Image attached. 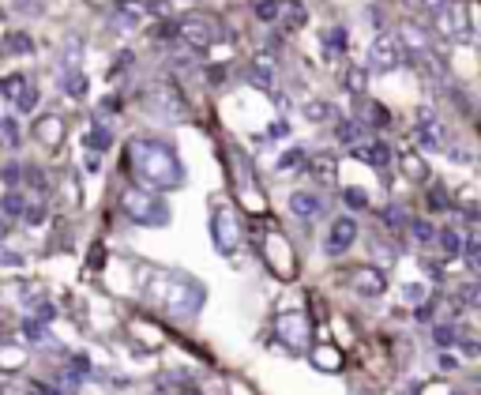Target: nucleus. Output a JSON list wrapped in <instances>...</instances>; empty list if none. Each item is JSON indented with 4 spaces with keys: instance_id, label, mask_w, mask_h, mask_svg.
Listing matches in <instances>:
<instances>
[{
    "instance_id": "obj_1",
    "label": "nucleus",
    "mask_w": 481,
    "mask_h": 395,
    "mask_svg": "<svg viewBox=\"0 0 481 395\" xmlns=\"http://www.w3.org/2000/svg\"><path fill=\"white\" fill-rule=\"evenodd\" d=\"M128 174L143 181V189H154V192H169L184 181L177 151L162 139H147V136H136L128 143Z\"/></svg>"
},
{
    "instance_id": "obj_2",
    "label": "nucleus",
    "mask_w": 481,
    "mask_h": 395,
    "mask_svg": "<svg viewBox=\"0 0 481 395\" xmlns=\"http://www.w3.org/2000/svg\"><path fill=\"white\" fill-rule=\"evenodd\" d=\"M151 286H147V294L151 301H158L166 312L173 316H196L204 309V297L207 290L199 286L192 275H181V271H151Z\"/></svg>"
},
{
    "instance_id": "obj_3",
    "label": "nucleus",
    "mask_w": 481,
    "mask_h": 395,
    "mask_svg": "<svg viewBox=\"0 0 481 395\" xmlns=\"http://www.w3.org/2000/svg\"><path fill=\"white\" fill-rule=\"evenodd\" d=\"M120 215L136 226H166L169 222V204L154 189H125L120 192Z\"/></svg>"
},
{
    "instance_id": "obj_4",
    "label": "nucleus",
    "mask_w": 481,
    "mask_h": 395,
    "mask_svg": "<svg viewBox=\"0 0 481 395\" xmlns=\"http://www.w3.org/2000/svg\"><path fill=\"white\" fill-rule=\"evenodd\" d=\"M211 241H215V248L222 256H233L237 245H240V215L233 204L218 200L215 207H211Z\"/></svg>"
},
{
    "instance_id": "obj_5",
    "label": "nucleus",
    "mask_w": 481,
    "mask_h": 395,
    "mask_svg": "<svg viewBox=\"0 0 481 395\" xmlns=\"http://www.w3.org/2000/svg\"><path fill=\"white\" fill-rule=\"evenodd\" d=\"M433 26H436L444 38H451V42H474L470 11H466V4H455V0H448L444 8L433 11Z\"/></svg>"
},
{
    "instance_id": "obj_6",
    "label": "nucleus",
    "mask_w": 481,
    "mask_h": 395,
    "mask_svg": "<svg viewBox=\"0 0 481 395\" xmlns=\"http://www.w3.org/2000/svg\"><path fill=\"white\" fill-rule=\"evenodd\" d=\"M173 34L189 49H211L218 42V23L207 16H184L181 23H173Z\"/></svg>"
},
{
    "instance_id": "obj_7",
    "label": "nucleus",
    "mask_w": 481,
    "mask_h": 395,
    "mask_svg": "<svg viewBox=\"0 0 481 395\" xmlns=\"http://www.w3.org/2000/svg\"><path fill=\"white\" fill-rule=\"evenodd\" d=\"M406 60L403 53V42H398V34H376V42L369 46V68L372 72H395L398 64Z\"/></svg>"
},
{
    "instance_id": "obj_8",
    "label": "nucleus",
    "mask_w": 481,
    "mask_h": 395,
    "mask_svg": "<svg viewBox=\"0 0 481 395\" xmlns=\"http://www.w3.org/2000/svg\"><path fill=\"white\" fill-rule=\"evenodd\" d=\"M271 332L290 350H305V347H309V320H305L301 312H278L275 324H271Z\"/></svg>"
},
{
    "instance_id": "obj_9",
    "label": "nucleus",
    "mask_w": 481,
    "mask_h": 395,
    "mask_svg": "<svg viewBox=\"0 0 481 395\" xmlns=\"http://www.w3.org/2000/svg\"><path fill=\"white\" fill-rule=\"evenodd\" d=\"M0 95H4L11 105H16L19 113H31L34 105H38V87H34L23 72L8 75V79H0Z\"/></svg>"
},
{
    "instance_id": "obj_10",
    "label": "nucleus",
    "mask_w": 481,
    "mask_h": 395,
    "mask_svg": "<svg viewBox=\"0 0 481 395\" xmlns=\"http://www.w3.org/2000/svg\"><path fill=\"white\" fill-rule=\"evenodd\" d=\"M267 263L275 268L278 279H293V248L278 230H271V237H267Z\"/></svg>"
},
{
    "instance_id": "obj_11",
    "label": "nucleus",
    "mask_w": 481,
    "mask_h": 395,
    "mask_svg": "<svg viewBox=\"0 0 481 395\" xmlns=\"http://www.w3.org/2000/svg\"><path fill=\"white\" fill-rule=\"evenodd\" d=\"M147 110H154L158 117H173V121H177V117L184 113V98L177 95V90L173 87H151L147 90Z\"/></svg>"
},
{
    "instance_id": "obj_12",
    "label": "nucleus",
    "mask_w": 481,
    "mask_h": 395,
    "mask_svg": "<svg viewBox=\"0 0 481 395\" xmlns=\"http://www.w3.org/2000/svg\"><path fill=\"white\" fill-rule=\"evenodd\" d=\"M418 139H421V147H425V151H444V147H448V139H444V125L436 121V113H433V110H421V113H418Z\"/></svg>"
},
{
    "instance_id": "obj_13",
    "label": "nucleus",
    "mask_w": 481,
    "mask_h": 395,
    "mask_svg": "<svg viewBox=\"0 0 481 395\" xmlns=\"http://www.w3.org/2000/svg\"><path fill=\"white\" fill-rule=\"evenodd\" d=\"M31 132H34V139L42 143V147H49V151H57L60 143H64V121H60L57 113H46V117H38Z\"/></svg>"
},
{
    "instance_id": "obj_14",
    "label": "nucleus",
    "mask_w": 481,
    "mask_h": 395,
    "mask_svg": "<svg viewBox=\"0 0 481 395\" xmlns=\"http://www.w3.org/2000/svg\"><path fill=\"white\" fill-rule=\"evenodd\" d=\"M354 237H357V222H354V218H335V222H331V233H327L324 245H327L331 256H342L346 248L354 245Z\"/></svg>"
},
{
    "instance_id": "obj_15",
    "label": "nucleus",
    "mask_w": 481,
    "mask_h": 395,
    "mask_svg": "<svg viewBox=\"0 0 481 395\" xmlns=\"http://www.w3.org/2000/svg\"><path fill=\"white\" fill-rule=\"evenodd\" d=\"M354 290H357V294H365V297H380L384 290H387L384 271H376V268H357V271H354Z\"/></svg>"
},
{
    "instance_id": "obj_16",
    "label": "nucleus",
    "mask_w": 481,
    "mask_h": 395,
    "mask_svg": "<svg viewBox=\"0 0 481 395\" xmlns=\"http://www.w3.org/2000/svg\"><path fill=\"white\" fill-rule=\"evenodd\" d=\"M354 154L361 158V162L376 166V169H387V162H391V151H387V143H380V139H365V143H357Z\"/></svg>"
},
{
    "instance_id": "obj_17",
    "label": "nucleus",
    "mask_w": 481,
    "mask_h": 395,
    "mask_svg": "<svg viewBox=\"0 0 481 395\" xmlns=\"http://www.w3.org/2000/svg\"><path fill=\"white\" fill-rule=\"evenodd\" d=\"M275 60L271 57H256L248 64V83H256V87H263V90H271L275 87Z\"/></svg>"
},
{
    "instance_id": "obj_18",
    "label": "nucleus",
    "mask_w": 481,
    "mask_h": 395,
    "mask_svg": "<svg viewBox=\"0 0 481 395\" xmlns=\"http://www.w3.org/2000/svg\"><path fill=\"white\" fill-rule=\"evenodd\" d=\"M312 365L324 369V373H339L342 369V350L331 347V342H319V347H312Z\"/></svg>"
},
{
    "instance_id": "obj_19",
    "label": "nucleus",
    "mask_w": 481,
    "mask_h": 395,
    "mask_svg": "<svg viewBox=\"0 0 481 395\" xmlns=\"http://www.w3.org/2000/svg\"><path fill=\"white\" fill-rule=\"evenodd\" d=\"M290 211H293L301 222H312V218L319 215V196H312V192H293V196H290Z\"/></svg>"
},
{
    "instance_id": "obj_20",
    "label": "nucleus",
    "mask_w": 481,
    "mask_h": 395,
    "mask_svg": "<svg viewBox=\"0 0 481 395\" xmlns=\"http://www.w3.org/2000/svg\"><path fill=\"white\" fill-rule=\"evenodd\" d=\"M60 90H64V95H72V98H83V95H87V75H83V68L60 72Z\"/></svg>"
},
{
    "instance_id": "obj_21",
    "label": "nucleus",
    "mask_w": 481,
    "mask_h": 395,
    "mask_svg": "<svg viewBox=\"0 0 481 395\" xmlns=\"http://www.w3.org/2000/svg\"><path fill=\"white\" fill-rule=\"evenodd\" d=\"M312 177L319 181V184H331V181H335V158H331V154H319V158H312Z\"/></svg>"
},
{
    "instance_id": "obj_22",
    "label": "nucleus",
    "mask_w": 481,
    "mask_h": 395,
    "mask_svg": "<svg viewBox=\"0 0 481 395\" xmlns=\"http://www.w3.org/2000/svg\"><path fill=\"white\" fill-rule=\"evenodd\" d=\"M83 139H87V147H95L98 154H102V151H105V147H110V143H113V136H110V128H105V125H90Z\"/></svg>"
},
{
    "instance_id": "obj_23",
    "label": "nucleus",
    "mask_w": 481,
    "mask_h": 395,
    "mask_svg": "<svg viewBox=\"0 0 481 395\" xmlns=\"http://www.w3.org/2000/svg\"><path fill=\"white\" fill-rule=\"evenodd\" d=\"M282 8H286V0H260V4H256V19L278 23V19H282Z\"/></svg>"
},
{
    "instance_id": "obj_24",
    "label": "nucleus",
    "mask_w": 481,
    "mask_h": 395,
    "mask_svg": "<svg viewBox=\"0 0 481 395\" xmlns=\"http://www.w3.org/2000/svg\"><path fill=\"white\" fill-rule=\"evenodd\" d=\"M324 49H327V57H342V49H346V31L342 26L324 31Z\"/></svg>"
},
{
    "instance_id": "obj_25",
    "label": "nucleus",
    "mask_w": 481,
    "mask_h": 395,
    "mask_svg": "<svg viewBox=\"0 0 481 395\" xmlns=\"http://www.w3.org/2000/svg\"><path fill=\"white\" fill-rule=\"evenodd\" d=\"M403 174L410 181H425V177H429V169H425V162L418 154H403Z\"/></svg>"
},
{
    "instance_id": "obj_26",
    "label": "nucleus",
    "mask_w": 481,
    "mask_h": 395,
    "mask_svg": "<svg viewBox=\"0 0 481 395\" xmlns=\"http://www.w3.org/2000/svg\"><path fill=\"white\" fill-rule=\"evenodd\" d=\"M23 211H26V200H23L19 192H8V196H4V204H0V215H4V218L23 215Z\"/></svg>"
},
{
    "instance_id": "obj_27",
    "label": "nucleus",
    "mask_w": 481,
    "mask_h": 395,
    "mask_svg": "<svg viewBox=\"0 0 481 395\" xmlns=\"http://www.w3.org/2000/svg\"><path fill=\"white\" fill-rule=\"evenodd\" d=\"M346 87H350L354 95H365V87H369V72H365V68H350V75H346Z\"/></svg>"
},
{
    "instance_id": "obj_28",
    "label": "nucleus",
    "mask_w": 481,
    "mask_h": 395,
    "mask_svg": "<svg viewBox=\"0 0 481 395\" xmlns=\"http://www.w3.org/2000/svg\"><path fill=\"white\" fill-rule=\"evenodd\" d=\"M0 132H4V143H8V147H19V125L16 121H11V117H0Z\"/></svg>"
},
{
    "instance_id": "obj_29",
    "label": "nucleus",
    "mask_w": 481,
    "mask_h": 395,
    "mask_svg": "<svg viewBox=\"0 0 481 395\" xmlns=\"http://www.w3.org/2000/svg\"><path fill=\"white\" fill-rule=\"evenodd\" d=\"M410 233L418 237V241H433V237H436V230H433L425 218H413V222H410Z\"/></svg>"
},
{
    "instance_id": "obj_30",
    "label": "nucleus",
    "mask_w": 481,
    "mask_h": 395,
    "mask_svg": "<svg viewBox=\"0 0 481 395\" xmlns=\"http://www.w3.org/2000/svg\"><path fill=\"white\" fill-rule=\"evenodd\" d=\"M305 117H309V121H327V117H331V105H324V102H309V105H305Z\"/></svg>"
},
{
    "instance_id": "obj_31",
    "label": "nucleus",
    "mask_w": 481,
    "mask_h": 395,
    "mask_svg": "<svg viewBox=\"0 0 481 395\" xmlns=\"http://www.w3.org/2000/svg\"><path fill=\"white\" fill-rule=\"evenodd\" d=\"M34 42L26 34H8V53H31Z\"/></svg>"
},
{
    "instance_id": "obj_32",
    "label": "nucleus",
    "mask_w": 481,
    "mask_h": 395,
    "mask_svg": "<svg viewBox=\"0 0 481 395\" xmlns=\"http://www.w3.org/2000/svg\"><path fill=\"white\" fill-rule=\"evenodd\" d=\"M440 245L448 248V256H455L459 248H462V237H459L455 230H444V233H440Z\"/></svg>"
},
{
    "instance_id": "obj_33",
    "label": "nucleus",
    "mask_w": 481,
    "mask_h": 395,
    "mask_svg": "<svg viewBox=\"0 0 481 395\" xmlns=\"http://www.w3.org/2000/svg\"><path fill=\"white\" fill-rule=\"evenodd\" d=\"M301 162H305V151H301V147H293V151H286V154H282L278 169H293V166H301Z\"/></svg>"
},
{
    "instance_id": "obj_34",
    "label": "nucleus",
    "mask_w": 481,
    "mask_h": 395,
    "mask_svg": "<svg viewBox=\"0 0 481 395\" xmlns=\"http://www.w3.org/2000/svg\"><path fill=\"white\" fill-rule=\"evenodd\" d=\"M23 335H26V339H34V342H42V339H46L42 320H26V324H23Z\"/></svg>"
},
{
    "instance_id": "obj_35",
    "label": "nucleus",
    "mask_w": 481,
    "mask_h": 395,
    "mask_svg": "<svg viewBox=\"0 0 481 395\" xmlns=\"http://www.w3.org/2000/svg\"><path fill=\"white\" fill-rule=\"evenodd\" d=\"M335 136H339L342 143H354V139H357V125H354V121H339Z\"/></svg>"
},
{
    "instance_id": "obj_36",
    "label": "nucleus",
    "mask_w": 481,
    "mask_h": 395,
    "mask_svg": "<svg viewBox=\"0 0 481 395\" xmlns=\"http://www.w3.org/2000/svg\"><path fill=\"white\" fill-rule=\"evenodd\" d=\"M410 8H418V11H436V8H444L448 0H406Z\"/></svg>"
},
{
    "instance_id": "obj_37",
    "label": "nucleus",
    "mask_w": 481,
    "mask_h": 395,
    "mask_svg": "<svg viewBox=\"0 0 481 395\" xmlns=\"http://www.w3.org/2000/svg\"><path fill=\"white\" fill-rule=\"evenodd\" d=\"M286 136H290V125L286 121H278V125L267 128V139H286Z\"/></svg>"
},
{
    "instance_id": "obj_38",
    "label": "nucleus",
    "mask_w": 481,
    "mask_h": 395,
    "mask_svg": "<svg viewBox=\"0 0 481 395\" xmlns=\"http://www.w3.org/2000/svg\"><path fill=\"white\" fill-rule=\"evenodd\" d=\"M436 342L440 347H451L455 342V327H436Z\"/></svg>"
},
{
    "instance_id": "obj_39",
    "label": "nucleus",
    "mask_w": 481,
    "mask_h": 395,
    "mask_svg": "<svg viewBox=\"0 0 481 395\" xmlns=\"http://www.w3.org/2000/svg\"><path fill=\"white\" fill-rule=\"evenodd\" d=\"M346 204H350V207H365L369 200H365V192H357V189H346Z\"/></svg>"
},
{
    "instance_id": "obj_40",
    "label": "nucleus",
    "mask_w": 481,
    "mask_h": 395,
    "mask_svg": "<svg viewBox=\"0 0 481 395\" xmlns=\"http://www.w3.org/2000/svg\"><path fill=\"white\" fill-rule=\"evenodd\" d=\"M429 204H433V207H451V200H448V196H444V189H440V184H436V189H433V196H429Z\"/></svg>"
},
{
    "instance_id": "obj_41",
    "label": "nucleus",
    "mask_w": 481,
    "mask_h": 395,
    "mask_svg": "<svg viewBox=\"0 0 481 395\" xmlns=\"http://www.w3.org/2000/svg\"><path fill=\"white\" fill-rule=\"evenodd\" d=\"M462 253H466V263H470V268H477V241H474V237L466 241V248H462Z\"/></svg>"
},
{
    "instance_id": "obj_42",
    "label": "nucleus",
    "mask_w": 481,
    "mask_h": 395,
    "mask_svg": "<svg viewBox=\"0 0 481 395\" xmlns=\"http://www.w3.org/2000/svg\"><path fill=\"white\" fill-rule=\"evenodd\" d=\"M433 309H436V301H429V305H418V312H413V316H418V320H433Z\"/></svg>"
},
{
    "instance_id": "obj_43",
    "label": "nucleus",
    "mask_w": 481,
    "mask_h": 395,
    "mask_svg": "<svg viewBox=\"0 0 481 395\" xmlns=\"http://www.w3.org/2000/svg\"><path fill=\"white\" fill-rule=\"evenodd\" d=\"M87 151H90V147H87ZM83 166L90 169V174H98V166H102V162H98V151H90V154H87V162H83Z\"/></svg>"
},
{
    "instance_id": "obj_44",
    "label": "nucleus",
    "mask_w": 481,
    "mask_h": 395,
    "mask_svg": "<svg viewBox=\"0 0 481 395\" xmlns=\"http://www.w3.org/2000/svg\"><path fill=\"white\" fill-rule=\"evenodd\" d=\"M8 230H11V226H8V218L0 215V237H8Z\"/></svg>"
},
{
    "instance_id": "obj_45",
    "label": "nucleus",
    "mask_w": 481,
    "mask_h": 395,
    "mask_svg": "<svg viewBox=\"0 0 481 395\" xmlns=\"http://www.w3.org/2000/svg\"><path fill=\"white\" fill-rule=\"evenodd\" d=\"M177 395H199V391H192V388H189V391H177Z\"/></svg>"
}]
</instances>
